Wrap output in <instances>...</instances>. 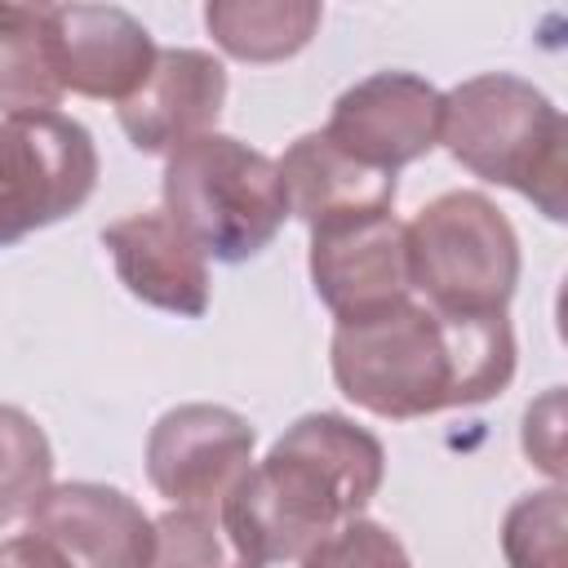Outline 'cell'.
<instances>
[{"label":"cell","instance_id":"1","mask_svg":"<svg viewBox=\"0 0 568 568\" xmlns=\"http://www.w3.org/2000/svg\"><path fill=\"white\" fill-rule=\"evenodd\" d=\"M337 390L386 422H417L501 395L515 377V333L501 315H444L417 297L337 320Z\"/></svg>","mask_w":568,"mask_h":568},{"label":"cell","instance_id":"2","mask_svg":"<svg viewBox=\"0 0 568 568\" xmlns=\"http://www.w3.org/2000/svg\"><path fill=\"white\" fill-rule=\"evenodd\" d=\"M386 479V448L342 413L297 417L222 497L235 541L266 568L293 564L355 519Z\"/></svg>","mask_w":568,"mask_h":568},{"label":"cell","instance_id":"3","mask_svg":"<svg viewBox=\"0 0 568 568\" xmlns=\"http://www.w3.org/2000/svg\"><path fill=\"white\" fill-rule=\"evenodd\" d=\"M439 142L484 182L532 200L550 222L568 217V124L528 80L488 71L444 93Z\"/></svg>","mask_w":568,"mask_h":568},{"label":"cell","instance_id":"4","mask_svg":"<svg viewBox=\"0 0 568 568\" xmlns=\"http://www.w3.org/2000/svg\"><path fill=\"white\" fill-rule=\"evenodd\" d=\"M160 191L169 222L217 262L262 253L288 217L280 164L231 133H200L169 151Z\"/></svg>","mask_w":568,"mask_h":568},{"label":"cell","instance_id":"5","mask_svg":"<svg viewBox=\"0 0 568 568\" xmlns=\"http://www.w3.org/2000/svg\"><path fill=\"white\" fill-rule=\"evenodd\" d=\"M408 280L430 311L501 315L519 284V235L484 191H444L404 226Z\"/></svg>","mask_w":568,"mask_h":568},{"label":"cell","instance_id":"6","mask_svg":"<svg viewBox=\"0 0 568 568\" xmlns=\"http://www.w3.org/2000/svg\"><path fill=\"white\" fill-rule=\"evenodd\" d=\"M98 186L93 133L62 115L0 120V248L71 217Z\"/></svg>","mask_w":568,"mask_h":568},{"label":"cell","instance_id":"7","mask_svg":"<svg viewBox=\"0 0 568 568\" xmlns=\"http://www.w3.org/2000/svg\"><path fill=\"white\" fill-rule=\"evenodd\" d=\"M257 430L222 404H178L146 435V479L173 506H222L253 466Z\"/></svg>","mask_w":568,"mask_h":568},{"label":"cell","instance_id":"8","mask_svg":"<svg viewBox=\"0 0 568 568\" xmlns=\"http://www.w3.org/2000/svg\"><path fill=\"white\" fill-rule=\"evenodd\" d=\"M444 129V93L413 71H373L337 93L324 133L368 169L422 160Z\"/></svg>","mask_w":568,"mask_h":568},{"label":"cell","instance_id":"9","mask_svg":"<svg viewBox=\"0 0 568 568\" xmlns=\"http://www.w3.org/2000/svg\"><path fill=\"white\" fill-rule=\"evenodd\" d=\"M311 284L333 320H355L413 297L408 240L395 213H359L311 226Z\"/></svg>","mask_w":568,"mask_h":568},{"label":"cell","instance_id":"10","mask_svg":"<svg viewBox=\"0 0 568 568\" xmlns=\"http://www.w3.org/2000/svg\"><path fill=\"white\" fill-rule=\"evenodd\" d=\"M27 532L44 537L71 568H146L155 519L111 484H49L27 510Z\"/></svg>","mask_w":568,"mask_h":568},{"label":"cell","instance_id":"11","mask_svg":"<svg viewBox=\"0 0 568 568\" xmlns=\"http://www.w3.org/2000/svg\"><path fill=\"white\" fill-rule=\"evenodd\" d=\"M49 44L62 89L111 102L138 93L160 53L151 31L120 4H49Z\"/></svg>","mask_w":568,"mask_h":568},{"label":"cell","instance_id":"12","mask_svg":"<svg viewBox=\"0 0 568 568\" xmlns=\"http://www.w3.org/2000/svg\"><path fill=\"white\" fill-rule=\"evenodd\" d=\"M226 106V67L204 49H160L138 93L120 102L124 138L146 155L213 133Z\"/></svg>","mask_w":568,"mask_h":568},{"label":"cell","instance_id":"13","mask_svg":"<svg viewBox=\"0 0 568 568\" xmlns=\"http://www.w3.org/2000/svg\"><path fill=\"white\" fill-rule=\"evenodd\" d=\"M102 248L111 253L120 284L138 302L182 320H195L209 311V262L169 222L164 209H138L102 226Z\"/></svg>","mask_w":568,"mask_h":568},{"label":"cell","instance_id":"14","mask_svg":"<svg viewBox=\"0 0 568 568\" xmlns=\"http://www.w3.org/2000/svg\"><path fill=\"white\" fill-rule=\"evenodd\" d=\"M275 164L284 178L288 213H297L306 226L395 209V173L359 164L324 129L302 133Z\"/></svg>","mask_w":568,"mask_h":568},{"label":"cell","instance_id":"15","mask_svg":"<svg viewBox=\"0 0 568 568\" xmlns=\"http://www.w3.org/2000/svg\"><path fill=\"white\" fill-rule=\"evenodd\" d=\"M324 9L315 0H213L204 27L240 62H284L311 44Z\"/></svg>","mask_w":568,"mask_h":568},{"label":"cell","instance_id":"16","mask_svg":"<svg viewBox=\"0 0 568 568\" xmlns=\"http://www.w3.org/2000/svg\"><path fill=\"white\" fill-rule=\"evenodd\" d=\"M62 93L49 4H0V120L53 111Z\"/></svg>","mask_w":568,"mask_h":568},{"label":"cell","instance_id":"17","mask_svg":"<svg viewBox=\"0 0 568 568\" xmlns=\"http://www.w3.org/2000/svg\"><path fill=\"white\" fill-rule=\"evenodd\" d=\"M146 568H262L226 528L222 506H169Z\"/></svg>","mask_w":568,"mask_h":568},{"label":"cell","instance_id":"18","mask_svg":"<svg viewBox=\"0 0 568 568\" xmlns=\"http://www.w3.org/2000/svg\"><path fill=\"white\" fill-rule=\"evenodd\" d=\"M49 484L53 448L44 426L22 408L0 404V524L27 515Z\"/></svg>","mask_w":568,"mask_h":568},{"label":"cell","instance_id":"19","mask_svg":"<svg viewBox=\"0 0 568 568\" xmlns=\"http://www.w3.org/2000/svg\"><path fill=\"white\" fill-rule=\"evenodd\" d=\"M564 484L519 497L501 519L506 568H568V501Z\"/></svg>","mask_w":568,"mask_h":568},{"label":"cell","instance_id":"20","mask_svg":"<svg viewBox=\"0 0 568 568\" xmlns=\"http://www.w3.org/2000/svg\"><path fill=\"white\" fill-rule=\"evenodd\" d=\"M297 564L302 568H413L404 541L386 524L364 519V515H355L342 528H333Z\"/></svg>","mask_w":568,"mask_h":568},{"label":"cell","instance_id":"21","mask_svg":"<svg viewBox=\"0 0 568 568\" xmlns=\"http://www.w3.org/2000/svg\"><path fill=\"white\" fill-rule=\"evenodd\" d=\"M524 453L555 484L564 479V390L559 386H550L537 404H528V413H524Z\"/></svg>","mask_w":568,"mask_h":568},{"label":"cell","instance_id":"22","mask_svg":"<svg viewBox=\"0 0 568 568\" xmlns=\"http://www.w3.org/2000/svg\"><path fill=\"white\" fill-rule=\"evenodd\" d=\"M0 568H71L44 537L22 532V537H4L0 541Z\"/></svg>","mask_w":568,"mask_h":568}]
</instances>
